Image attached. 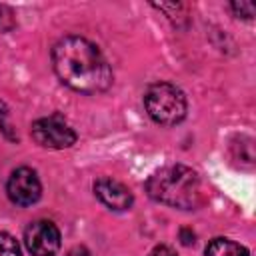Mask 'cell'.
<instances>
[{
  "mask_svg": "<svg viewBox=\"0 0 256 256\" xmlns=\"http://www.w3.org/2000/svg\"><path fill=\"white\" fill-rule=\"evenodd\" d=\"M52 64L58 78L84 94L104 92L112 84V70L102 52L80 36H66L52 48Z\"/></svg>",
  "mask_w": 256,
  "mask_h": 256,
  "instance_id": "6da1fadb",
  "label": "cell"
},
{
  "mask_svg": "<svg viewBox=\"0 0 256 256\" xmlns=\"http://www.w3.org/2000/svg\"><path fill=\"white\" fill-rule=\"evenodd\" d=\"M0 256H22L16 238L8 232H0Z\"/></svg>",
  "mask_w": 256,
  "mask_h": 256,
  "instance_id": "9c48e42d",
  "label": "cell"
},
{
  "mask_svg": "<svg viewBox=\"0 0 256 256\" xmlns=\"http://www.w3.org/2000/svg\"><path fill=\"white\" fill-rule=\"evenodd\" d=\"M180 240H182V244L190 246V244L196 242V236H194V232H192L190 228H182V230H180Z\"/></svg>",
  "mask_w": 256,
  "mask_h": 256,
  "instance_id": "7c38bea8",
  "label": "cell"
},
{
  "mask_svg": "<svg viewBox=\"0 0 256 256\" xmlns=\"http://www.w3.org/2000/svg\"><path fill=\"white\" fill-rule=\"evenodd\" d=\"M206 256H250L248 250L228 238H214L206 246Z\"/></svg>",
  "mask_w": 256,
  "mask_h": 256,
  "instance_id": "ba28073f",
  "label": "cell"
},
{
  "mask_svg": "<svg viewBox=\"0 0 256 256\" xmlns=\"http://www.w3.org/2000/svg\"><path fill=\"white\" fill-rule=\"evenodd\" d=\"M24 242L32 256H56L60 250V230L50 220H36L26 228Z\"/></svg>",
  "mask_w": 256,
  "mask_h": 256,
  "instance_id": "5b68a950",
  "label": "cell"
},
{
  "mask_svg": "<svg viewBox=\"0 0 256 256\" xmlns=\"http://www.w3.org/2000/svg\"><path fill=\"white\" fill-rule=\"evenodd\" d=\"M148 256H174V252L168 248V246H164V244H160V246H156Z\"/></svg>",
  "mask_w": 256,
  "mask_h": 256,
  "instance_id": "4fadbf2b",
  "label": "cell"
},
{
  "mask_svg": "<svg viewBox=\"0 0 256 256\" xmlns=\"http://www.w3.org/2000/svg\"><path fill=\"white\" fill-rule=\"evenodd\" d=\"M0 128L4 130V134L10 138V140H16V134L10 130V124H8V112H6V106L0 102Z\"/></svg>",
  "mask_w": 256,
  "mask_h": 256,
  "instance_id": "8fae6325",
  "label": "cell"
},
{
  "mask_svg": "<svg viewBox=\"0 0 256 256\" xmlns=\"http://www.w3.org/2000/svg\"><path fill=\"white\" fill-rule=\"evenodd\" d=\"M32 138L44 146V148H68L76 142V134L74 130L60 118V116H48V118H40L32 124Z\"/></svg>",
  "mask_w": 256,
  "mask_h": 256,
  "instance_id": "277c9868",
  "label": "cell"
},
{
  "mask_svg": "<svg viewBox=\"0 0 256 256\" xmlns=\"http://www.w3.org/2000/svg\"><path fill=\"white\" fill-rule=\"evenodd\" d=\"M8 196L14 204H20V206H30L34 204L40 194H42V186H40V180L36 176L34 170L22 166L18 170H14L8 178Z\"/></svg>",
  "mask_w": 256,
  "mask_h": 256,
  "instance_id": "8992f818",
  "label": "cell"
},
{
  "mask_svg": "<svg viewBox=\"0 0 256 256\" xmlns=\"http://www.w3.org/2000/svg\"><path fill=\"white\" fill-rule=\"evenodd\" d=\"M144 106L150 118L164 126H174L186 116V96L168 82L152 84L144 94Z\"/></svg>",
  "mask_w": 256,
  "mask_h": 256,
  "instance_id": "3957f363",
  "label": "cell"
},
{
  "mask_svg": "<svg viewBox=\"0 0 256 256\" xmlns=\"http://www.w3.org/2000/svg\"><path fill=\"white\" fill-rule=\"evenodd\" d=\"M66 256H92V254H90L88 248H84V246H74L72 250L66 252Z\"/></svg>",
  "mask_w": 256,
  "mask_h": 256,
  "instance_id": "5bb4252c",
  "label": "cell"
},
{
  "mask_svg": "<svg viewBox=\"0 0 256 256\" xmlns=\"http://www.w3.org/2000/svg\"><path fill=\"white\" fill-rule=\"evenodd\" d=\"M94 192L100 198V202H104L112 210H128L132 206L130 190L122 182H118L114 178L104 176V178L96 180L94 182Z\"/></svg>",
  "mask_w": 256,
  "mask_h": 256,
  "instance_id": "52a82bcc",
  "label": "cell"
},
{
  "mask_svg": "<svg viewBox=\"0 0 256 256\" xmlns=\"http://www.w3.org/2000/svg\"><path fill=\"white\" fill-rule=\"evenodd\" d=\"M232 10L242 18H252L254 16V4L252 2H232Z\"/></svg>",
  "mask_w": 256,
  "mask_h": 256,
  "instance_id": "30bf717a",
  "label": "cell"
},
{
  "mask_svg": "<svg viewBox=\"0 0 256 256\" xmlns=\"http://www.w3.org/2000/svg\"><path fill=\"white\" fill-rule=\"evenodd\" d=\"M146 190L150 198L182 210H192L202 202V186L196 172L182 164L154 172L146 182Z\"/></svg>",
  "mask_w": 256,
  "mask_h": 256,
  "instance_id": "7a4b0ae2",
  "label": "cell"
}]
</instances>
